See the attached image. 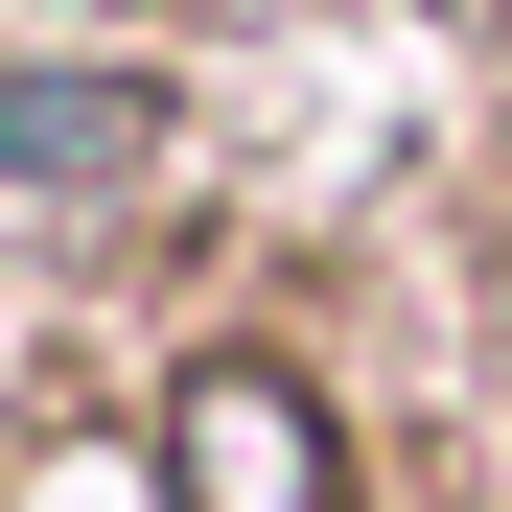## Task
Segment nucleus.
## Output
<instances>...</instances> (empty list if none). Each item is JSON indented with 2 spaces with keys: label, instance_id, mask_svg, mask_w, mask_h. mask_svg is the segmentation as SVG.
<instances>
[{
  "label": "nucleus",
  "instance_id": "nucleus-1",
  "mask_svg": "<svg viewBox=\"0 0 512 512\" xmlns=\"http://www.w3.org/2000/svg\"><path fill=\"white\" fill-rule=\"evenodd\" d=\"M163 512H350V419H326V373L210 350L187 396H163Z\"/></svg>",
  "mask_w": 512,
  "mask_h": 512
},
{
  "label": "nucleus",
  "instance_id": "nucleus-2",
  "mask_svg": "<svg viewBox=\"0 0 512 512\" xmlns=\"http://www.w3.org/2000/svg\"><path fill=\"white\" fill-rule=\"evenodd\" d=\"M0 187H24V210L163 187V94H140V70H0Z\"/></svg>",
  "mask_w": 512,
  "mask_h": 512
}]
</instances>
